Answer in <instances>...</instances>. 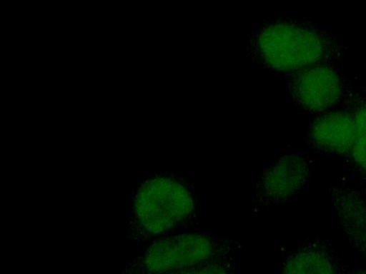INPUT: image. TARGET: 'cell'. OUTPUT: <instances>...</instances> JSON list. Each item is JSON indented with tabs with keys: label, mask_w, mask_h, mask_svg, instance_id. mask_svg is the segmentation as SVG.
<instances>
[{
	"label": "cell",
	"mask_w": 366,
	"mask_h": 274,
	"mask_svg": "<svg viewBox=\"0 0 366 274\" xmlns=\"http://www.w3.org/2000/svg\"><path fill=\"white\" fill-rule=\"evenodd\" d=\"M241 242L208 231L170 234L151 243L124 274H170L214 259L237 258Z\"/></svg>",
	"instance_id": "2"
},
{
	"label": "cell",
	"mask_w": 366,
	"mask_h": 274,
	"mask_svg": "<svg viewBox=\"0 0 366 274\" xmlns=\"http://www.w3.org/2000/svg\"><path fill=\"white\" fill-rule=\"evenodd\" d=\"M356 134L352 148L354 160L366 171V105L361 107L354 116Z\"/></svg>",
	"instance_id": "10"
},
{
	"label": "cell",
	"mask_w": 366,
	"mask_h": 274,
	"mask_svg": "<svg viewBox=\"0 0 366 274\" xmlns=\"http://www.w3.org/2000/svg\"><path fill=\"white\" fill-rule=\"evenodd\" d=\"M249 51L261 63L280 71L300 70L318 62L325 44L312 29L284 20H272L257 29Z\"/></svg>",
	"instance_id": "3"
},
{
	"label": "cell",
	"mask_w": 366,
	"mask_h": 274,
	"mask_svg": "<svg viewBox=\"0 0 366 274\" xmlns=\"http://www.w3.org/2000/svg\"><path fill=\"white\" fill-rule=\"evenodd\" d=\"M337 218L351 243L366 255V203L349 188L337 187L332 193Z\"/></svg>",
	"instance_id": "7"
},
{
	"label": "cell",
	"mask_w": 366,
	"mask_h": 274,
	"mask_svg": "<svg viewBox=\"0 0 366 274\" xmlns=\"http://www.w3.org/2000/svg\"><path fill=\"white\" fill-rule=\"evenodd\" d=\"M290 92L306 110L322 111L335 104L341 94L337 73L325 66H311L299 70L292 78Z\"/></svg>",
	"instance_id": "5"
},
{
	"label": "cell",
	"mask_w": 366,
	"mask_h": 274,
	"mask_svg": "<svg viewBox=\"0 0 366 274\" xmlns=\"http://www.w3.org/2000/svg\"><path fill=\"white\" fill-rule=\"evenodd\" d=\"M355 134L354 116L340 111L319 117L310 131V138L317 147L337 154L352 150Z\"/></svg>",
	"instance_id": "6"
},
{
	"label": "cell",
	"mask_w": 366,
	"mask_h": 274,
	"mask_svg": "<svg viewBox=\"0 0 366 274\" xmlns=\"http://www.w3.org/2000/svg\"><path fill=\"white\" fill-rule=\"evenodd\" d=\"M359 274H366V272L360 273Z\"/></svg>",
	"instance_id": "11"
},
{
	"label": "cell",
	"mask_w": 366,
	"mask_h": 274,
	"mask_svg": "<svg viewBox=\"0 0 366 274\" xmlns=\"http://www.w3.org/2000/svg\"><path fill=\"white\" fill-rule=\"evenodd\" d=\"M236 258L214 259L170 274H237Z\"/></svg>",
	"instance_id": "9"
},
{
	"label": "cell",
	"mask_w": 366,
	"mask_h": 274,
	"mask_svg": "<svg viewBox=\"0 0 366 274\" xmlns=\"http://www.w3.org/2000/svg\"><path fill=\"white\" fill-rule=\"evenodd\" d=\"M282 274H335V270L325 253L303 246L287 255L283 262Z\"/></svg>",
	"instance_id": "8"
},
{
	"label": "cell",
	"mask_w": 366,
	"mask_h": 274,
	"mask_svg": "<svg viewBox=\"0 0 366 274\" xmlns=\"http://www.w3.org/2000/svg\"><path fill=\"white\" fill-rule=\"evenodd\" d=\"M199 215L197 193L188 178L172 173L151 175L133 192L127 239L139 243L189 230Z\"/></svg>",
	"instance_id": "1"
},
{
	"label": "cell",
	"mask_w": 366,
	"mask_h": 274,
	"mask_svg": "<svg viewBox=\"0 0 366 274\" xmlns=\"http://www.w3.org/2000/svg\"><path fill=\"white\" fill-rule=\"evenodd\" d=\"M307 161L297 153L285 154L267 166L254 183L252 212L257 215L295 198L310 176Z\"/></svg>",
	"instance_id": "4"
}]
</instances>
